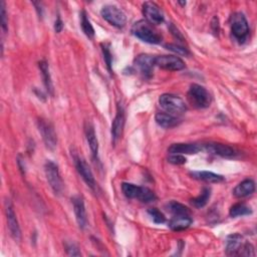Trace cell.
<instances>
[{"label": "cell", "instance_id": "obj_1", "mask_svg": "<svg viewBox=\"0 0 257 257\" xmlns=\"http://www.w3.org/2000/svg\"><path fill=\"white\" fill-rule=\"evenodd\" d=\"M132 34L139 40L151 44H158L162 42V36L146 20L135 22L132 27Z\"/></svg>", "mask_w": 257, "mask_h": 257}, {"label": "cell", "instance_id": "obj_2", "mask_svg": "<svg viewBox=\"0 0 257 257\" xmlns=\"http://www.w3.org/2000/svg\"><path fill=\"white\" fill-rule=\"evenodd\" d=\"M122 191L127 198L139 199L141 202L150 203L156 200L155 193L147 187L137 186L131 183H123Z\"/></svg>", "mask_w": 257, "mask_h": 257}, {"label": "cell", "instance_id": "obj_3", "mask_svg": "<svg viewBox=\"0 0 257 257\" xmlns=\"http://www.w3.org/2000/svg\"><path fill=\"white\" fill-rule=\"evenodd\" d=\"M189 103L197 109L208 108L211 104V95L209 91L200 85H192L188 91Z\"/></svg>", "mask_w": 257, "mask_h": 257}, {"label": "cell", "instance_id": "obj_4", "mask_svg": "<svg viewBox=\"0 0 257 257\" xmlns=\"http://www.w3.org/2000/svg\"><path fill=\"white\" fill-rule=\"evenodd\" d=\"M159 104L170 115H182L187 111L185 102L178 95L164 93L159 98Z\"/></svg>", "mask_w": 257, "mask_h": 257}, {"label": "cell", "instance_id": "obj_5", "mask_svg": "<svg viewBox=\"0 0 257 257\" xmlns=\"http://www.w3.org/2000/svg\"><path fill=\"white\" fill-rule=\"evenodd\" d=\"M230 23H231V32L233 37L240 43H243L246 41L249 34V26L245 16L240 12L234 13L231 16Z\"/></svg>", "mask_w": 257, "mask_h": 257}, {"label": "cell", "instance_id": "obj_6", "mask_svg": "<svg viewBox=\"0 0 257 257\" xmlns=\"http://www.w3.org/2000/svg\"><path fill=\"white\" fill-rule=\"evenodd\" d=\"M44 171L49 186L56 195H59L63 190V182L57 165L51 161H47L44 166Z\"/></svg>", "mask_w": 257, "mask_h": 257}, {"label": "cell", "instance_id": "obj_7", "mask_svg": "<svg viewBox=\"0 0 257 257\" xmlns=\"http://www.w3.org/2000/svg\"><path fill=\"white\" fill-rule=\"evenodd\" d=\"M101 14L106 21L118 28L124 27L127 23L126 14L115 5H105L101 10Z\"/></svg>", "mask_w": 257, "mask_h": 257}, {"label": "cell", "instance_id": "obj_8", "mask_svg": "<svg viewBox=\"0 0 257 257\" xmlns=\"http://www.w3.org/2000/svg\"><path fill=\"white\" fill-rule=\"evenodd\" d=\"M155 66L170 72L185 69V62L177 55H159L155 57Z\"/></svg>", "mask_w": 257, "mask_h": 257}, {"label": "cell", "instance_id": "obj_9", "mask_svg": "<svg viewBox=\"0 0 257 257\" xmlns=\"http://www.w3.org/2000/svg\"><path fill=\"white\" fill-rule=\"evenodd\" d=\"M38 127L46 148L53 150L57 144V138L53 126L46 120L40 119L38 122Z\"/></svg>", "mask_w": 257, "mask_h": 257}, {"label": "cell", "instance_id": "obj_10", "mask_svg": "<svg viewBox=\"0 0 257 257\" xmlns=\"http://www.w3.org/2000/svg\"><path fill=\"white\" fill-rule=\"evenodd\" d=\"M143 13L146 21H148L152 25L162 24L165 20L162 10L160 9V7L155 2L152 1H147L143 4Z\"/></svg>", "mask_w": 257, "mask_h": 257}, {"label": "cell", "instance_id": "obj_11", "mask_svg": "<svg viewBox=\"0 0 257 257\" xmlns=\"http://www.w3.org/2000/svg\"><path fill=\"white\" fill-rule=\"evenodd\" d=\"M5 212H6L7 225H8V229L10 231V235L15 241H19L21 239V231H20V227L13 206L9 200L5 202Z\"/></svg>", "mask_w": 257, "mask_h": 257}, {"label": "cell", "instance_id": "obj_12", "mask_svg": "<svg viewBox=\"0 0 257 257\" xmlns=\"http://www.w3.org/2000/svg\"><path fill=\"white\" fill-rule=\"evenodd\" d=\"M74 160H75V165L76 168L79 172V174L82 176V178L84 179V181L87 184V186H89L91 189H95L96 184H95V180L93 178L92 172L89 168V166L87 165V163L86 161L81 158L79 155L74 154Z\"/></svg>", "mask_w": 257, "mask_h": 257}, {"label": "cell", "instance_id": "obj_13", "mask_svg": "<svg viewBox=\"0 0 257 257\" xmlns=\"http://www.w3.org/2000/svg\"><path fill=\"white\" fill-rule=\"evenodd\" d=\"M135 66L146 79H150L155 67V57L149 54H140L135 59Z\"/></svg>", "mask_w": 257, "mask_h": 257}, {"label": "cell", "instance_id": "obj_14", "mask_svg": "<svg viewBox=\"0 0 257 257\" xmlns=\"http://www.w3.org/2000/svg\"><path fill=\"white\" fill-rule=\"evenodd\" d=\"M73 206H74V211L76 215L77 222L79 224L80 228L85 229L86 224H87V218H86V206L83 197L81 196H75L73 199Z\"/></svg>", "mask_w": 257, "mask_h": 257}, {"label": "cell", "instance_id": "obj_15", "mask_svg": "<svg viewBox=\"0 0 257 257\" xmlns=\"http://www.w3.org/2000/svg\"><path fill=\"white\" fill-rule=\"evenodd\" d=\"M125 120L126 119H125L124 108L121 105H119L117 109V115L112 124V138L114 143H116L122 137L123 130L125 127Z\"/></svg>", "mask_w": 257, "mask_h": 257}, {"label": "cell", "instance_id": "obj_16", "mask_svg": "<svg viewBox=\"0 0 257 257\" xmlns=\"http://www.w3.org/2000/svg\"><path fill=\"white\" fill-rule=\"evenodd\" d=\"M200 151H202V146L198 144H183V143L172 144L168 149V152L170 154H180V155L197 154Z\"/></svg>", "mask_w": 257, "mask_h": 257}, {"label": "cell", "instance_id": "obj_17", "mask_svg": "<svg viewBox=\"0 0 257 257\" xmlns=\"http://www.w3.org/2000/svg\"><path fill=\"white\" fill-rule=\"evenodd\" d=\"M85 133H86V138L87 144L89 146V149L91 151V154H92L93 158H96V156H98V153H99V141H98V138H96L93 126L89 122L86 123Z\"/></svg>", "mask_w": 257, "mask_h": 257}, {"label": "cell", "instance_id": "obj_18", "mask_svg": "<svg viewBox=\"0 0 257 257\" xmlns=\"http://www.w3.org/2000/svg\"><path fill=\"white\" fill-rule=\"evenodd\" d=\"M242 240V236L238 233L229 235L226 239V248H225L226 254L228 256H238L240 248L243 244Z\"/></svg>", "mask_w": 257, "mask_h": 257}, {"label": "cell", "instance_id": "obj_19", "mask_svg": "<svg viewBox=\"0 0 257 257\" xmlns=\"http://www.w3.org/2000/svg\"><path fill=\"white\" fill-rule=\"evenodd\" d=\"M192 222L190 215H174L169 222V227L173 231H183L191 226Z\"/></svg>", "mask_w": 257, "mask_h": 257}, {"label": "cell", "instance_id": "obj_20", "mask_svg": "<svg viewBox=\"0 0 257 257\" xmlns=\"http://www.w3.org/2000/svg\"><path fill=\"white\" fill-rule=\"evenodd\" d=\"M254 191L255 183L251 179H246L235 187V189L233 190V195L237 198H244L253 194Z\"/></svg>", "mask_w": 257, "mask_h": 257}, {"label": "cell", "instance_id": "obj_21", "mask_svg": "<svg viewBox=\"0 0 257 257\" xmlns=\"http://www.w3.org/2000/svg\"><path fill=\"white\" fill-rule=\"evenodd\" d=\"M156 123L165 128H171L180 124V120H178L173 115L167 114V113H158L155 116Z\"/></svg>", "mask_w": 257, "mask_h": 257}, {"label": "cell", "instance_id": "obj_22", "mask_svg": "<svg viewBox=\"0 0 257 257\" xmlns=\"http://www.w3.org/2000/svg\"><path fill=\"white\" fill-rule=\"evenodd\" d=\"M190 175L192 178H194L196 180L204 181L206 183H220L224 181V177L215 174L213 172H208V171H196V172H191Z\"/></svg>", "mask_w": 257, "mask_h": 257}, {"label": "cell", "instance_id": "obj_23", "mask_svg": "<svg viewBox=\"0 0 257 257\" xmlns=\"http://www.w3.org/2000/svg\"><path fill=\"white\" fill-rule=\"evenodd\" d=\"M206 150L212 154L221 156V157H232L235 152L234 150L228 146L224 144H208L206 145Z\"/></svg>", "mask_w": 257, "mask_h": 257}, {"label": "cell", "instance_id": "obj_24", "mask_svg": "<svg viewBox=\"0 0 257 257\" xmlns=\"http://www.w3.org/2000/svg\"><path fill=\"white\" fill-rule=\"evenodd\" d=\"M40 70L42 72L43 84H44L48 93L53 95V85H52V80H51V76H50V73H49L48 63L44 60H42L40 62Z\"/></svg>", "mask_w": 257, "mask_h": 257}, {"label": "cell", "instance_id": "obj_25", "mask_svg": "<svg viewBox=\"0 0 257 257\" xmlns=\"http://www.w3.org/2000/svg\"><path fill=\"white\" fill-rule=\"evenodd\" d=\"M166 209L172 213L173 215H190L191 211L188 207L185 205L177 202V201H171L166 205Z\"/></svg>", "mask_w": 257, "mask_h": 257}, {"label": "cell", "instance_id": "obj_26", "mask_svg": "<svg viewBox=\"0 0 257 257\" xmlns=\"http://www.w3.org/2000/svg\"><path fill=\"white\" fill-rule=\"evenodd\" d=\"M210 197H211V190L209 188H204L201 194L198 197L192 199L191 203L196 208H203L208 203Z\"/></svg>", "mask_w": 257, "mask_h": 257}, {"label": "cell", "instance_id": "obj_27", "mask_svg": "<svg viewBox=\"0 0 257 257\" xmlns=\"http://www.w3.org/2000/svg\"><path fill=\"white\" fill-rule=\"evenodd\" d=\"M81 26H82L84 34L88 39L92 40L94 38V29H93L89 19L87 18L86 11H82V13H81Z\"/></svg>", "mask_w": 257, "mask_h": 257}, {"label": "cell", "instance_id": "obj_28", "mask_svg": "<svg viewBox=\"0 0 257 257\" xmlns=\"http://www.w3.org/2000/svg\"><path fill=\"white\" fill-rule=\"evenodd\" d=\"M252 213V210L250 207H248L247 205H245L244 203H237L235 205H233L230 208L229 214L231 217L235 218V217H240V216H246V215H250Z\"/></svg>", "mask_w": 257, "mask_h": 257}, {"label": "cell", "instance_id": "obj_29", "mask_svg": "<svg viewBox=\"0 0 257 257\" xmlns=\"http://www.w3.org/2000/svg\"><path fill=\"white\" fill-rule=\"evenodd\" d=\"M148 214L150 215V217L152 218V220L157 223V224H162L166 221V217L165 215L161 212L160 210H158L157 208H151L148 210Z\"/></svg>", "mask_w": 257, "mask_h": 257}, {"label": "cell", "instance_id": "obj_30", "mask_svg": "<svg viewBox=\"0 0 257 257\" xmlns=\"http://www.w3.org/2000/svg\"><path fill=\"white\" fill-rule=\"evenodd\" d=\"M102 50H103V54H104V59L107 63V68L109 70L110 73H112V62H113V55H112V52H111V49H110V46L109 44L107 43H103L102 44Z\"/></svg>", "mask_w": 257, "mask_h": 257}, {"label": "cell", "instance_id": "obj_31", "mask_svg": "<svg viewBox=\"0 0 257 257\" xmlns=\"http://www.w3.org/2000/svg\"><path fill=\"white\" fill-rule=\"evenodd\" d=\"M166 48L177 53L178 55H182V56H188L190 54L189 50L187 48H185L184 46H181L179 44H174V43H169L166 45Z\"/></svg>", "mask_w": 257, "mask_h": 257}, {"label": "cell", "instance_id": "obj_32", "mask_svg": "<svg viewBox=\"0 0 257 257\" xmlns=\"http://www.w3.org/2000/svg\"><path fill=\"white\" fill-rule=\"evenodd\" d=\"M0 17H1V27L4 34H6L8 30L7 25V16H6V10H5V3L4 1H0Z\"/></svg>", "mask_w": 257, "mask_h": 257}, {"label": "cell", "instance_id": "obj_33", "mask_svg": "<svg viewBox=\"0 0 257 257\" xmlns=\"http://www.w3.org/2000/svg\"><path fill=\"white\" fill-rule=\"evenodd\" d=\"M238 256H255V250L253 245L249 242L243 243L238 253Z\"/></svg>", "mask_w": 257, "mask_h": 257}, {"label": "cell", "instance_id": "obj_34", "mask_svg": "<svg viewBox=\"0 0 257 257\" xmlns=\"http://www.w3.org/2000/svg\"><path fill=\"white\" fill-rule=\"evenodd\" d=\"M168 162L174 165H183L186 163V158L180 154H170L168 157Z\"/></svg>", "mask_w": 257, "mask_h": 257}, {"label": "cell", "instance_id": "obj_35", "mask_svg": "<svg viewBox=\"0 0 257 257\" xmlns=\"http://www.w3.org/2000/svg\"><path fill=\"white\" fill-rule=\"evenodd\" d=\"M64 246H66L68 255H70V256H81L82 255L80 248L74 242H66V245Z\"/></svg>", "mask_w": 257, "mask_h": 257}, {"label": "cell", "instance_id": "obj_36", "mask_svg": "<svg viewBox=\"0 0 257 257\" xmlns=\"http://www.w3.org/2000/svg\"><path fill=\"white\" fill-rule=\"evenodd\" d=\"M63 29V22L61 20V18L58 16L54 22V30L55 32H57V34H59V32Z\"/></svg>", "mask_w": 257, "mask_h": 257}, {"label": "cell", "instance_id": "obj_37", "mask_svg": "<svg viewBox=\"0 0 257 257\" xmlns=\"http://www.w3.org/2000/svg\"><path fill=\"white\" fill-rule=\"evenodd\" d=\"M170 29H171V31H172V34H173V35H174V36H175V37H176L178 40H182V41L184 40V39H183V37H182V35L180 34V32L178 31V29H177V28H176V27H175L173 24H171V26H170Z\"/></svg>", "mask_w": 257, "mask_h": 257}, {"label": "cell", "instance_id": "obj_38", "mask_svg": "<svg viewBox=\"0 0 257 257\" xmlns=\"http://www.w3.org/2000/svg\"><path fill=\"white\" fill-rule=\"evenodd\" d=\"M212 27L214 28L213 31L215 32V34H216V32L218 34V31H219V20H218V17H216V16L212 20Z\"/></svg>", "mask_w": 257, "mask_h": 257}, {"label": "cell", "instance_id": "obj_39", "mask_svg": "<svg viewBox=\"0 0 257 257\" xmlns=\"http://www.w3.org/2000/svg\"><path fill=\"white\" fill-rule=\"evenodd\" d=\"M181 5H186V2H179Z\"/></svg>", "mask_w": 257, "mask_h": 257}]
</instances>
